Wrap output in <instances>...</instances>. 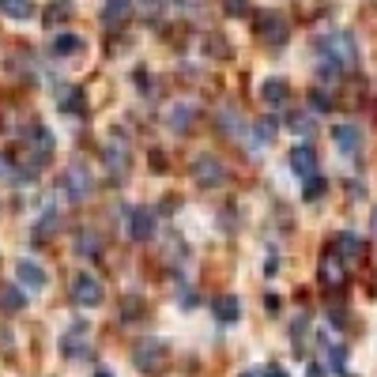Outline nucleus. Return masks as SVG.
I'll use <instances>...</instances> for the list:
<instances>
[{"label":"nucleus","instance_id":"obj_1","mask_svg":"<svg viewBox=\"0 0 377 377\" xmlns=\"http://www.w3.org/2000/svg\"><path fill=\"white\" fill-rule=\"evenodd\" d=\"M317 50H320V57H332L340 68H355L358 64V42H355L351 30H332V34H325L317 42Z\"/></svg>","mask_w":377,"mask_h":377},{"label":"nucleus","instance_id":"obj_2","mask_svg":"<svg viewBox=\"0 0 377 377\" xmlns=\"http://www.w3.org/2000/svg\"><path fill=\"white\" fill-rule=\"evenodd\" d=\"M132 358H136V366H140L147 377H155L159 370H163V363H166V347L155 340V336H143V340H136Z\"/></svg>","mask_w":377,"mask_h":377},{"label":"nucleus","instance_id":"obj_3","mask_svg":"<svg viewBox=\"0 0 377 377\" xmlns=\"http://www.w3.org/2000/svg\"><path fill=\"white\" fill-rule=\"evenodd\" d=\"M256 34L268 45H283L291 38V27H287V19L279 12H256Z\"/></svg>","mask_w":377,"mask_h":377},{"label":"nucleus","instance_id":"obj_4","mask_svg":"<svg viewBox=\"0 0 377 377\" xmlns=\"http://www.w3.org/2000/svg\"><path fill=\"white\" fill-rule=\"evenodd\" d=\"M72 298H76L83 309H94V306H102L106 291H102V283L91 276V272H79V276L72 279Z\"/></svg>","mask_w":377,"mask_h":377},{"label":"nucleus","instance_id":"obj_5","mask_svg":"<svg viewBox=\"0 0 377 377\" xmlns=\"http://www.w3.org/2000/svg\"><path fill=\"white\" fill-rule=\"evenodd\" d=\"M192 178H196V185H204V189L227 185V166H223L215 155H200L196 163H192Z\"/></svg>","mask_w":377,"mask_h":377},{"label":"nucleus","instance_id":"obj_6","mask_svg":"<svg viewBox=\"0 0 377 377\" xmlns=\"http://www.w3.org/2000/svg\"><path fill=\"white\" fill-rule=\"evenodd\" d=\"M128 238L132 242H151V234H155V215L147 212V207H128Z\"/></svg>","mask_w":377,"mask_h":377},{"label":"nucleus","instance_id":"obj_7","mask_svg":"<svg viewBox=\"0 0 377 377\" xmlns=\"http://www.w3.org/2000/svg\"><path fill=\"white\" fill-rule=\"evenodd\" d=\"M317 276H320V283H325L328 291H340V287L347 283V272H343V264H340V253L328 249L325 261H320V268H317Z\"/></svg>","mask_w":377,"mask_h":377},{"label":"nucleus","instance_id":"obj_8","mask_svg":"<svg viewBox=\"0 0 377 377\" xmlns=\"http://www.w3.org/2000/svg\"><path fill=\"white\" fill-rule=\"evenodd\" d=\"M64 181H68V196H72V200H87V196H91V189H94V181H91V174H87L83 163L68 166Z\"/></svg>","mask_w":377,"mask_h":377},{"label":"nucleus","instance_id":"obj_9","mask_svg":"<svg viewBox=\"0 0 377 377\" xmlns=\"http://www.w3.org/2000/svg\"><path fill=\"white\" fill-rule=\"evenodd\" d=\"M128 19H132V0H106V4H102V23H106V30L125 27Z\"/></svg>","mask_w":377,"mask_h":377},{"label":"nucleus","instance_id":"obj_10","mask_svg":"<svg viewBox=\"0 0 377 377\" xmlns=\"http://www.w3.org/2000/svg\"><path fill=\"white\" fill-rule=\"evenodd\" d=\"M332 140L343 155H358V151H363V132H358V125H336Z\"/></svg>","mask_w":377,"mask_h":377},{"label":"nucleus","instance_id":"obj_11","mask_svg":"<svg viewBox=\"0 0 377 377\" xmlns=\"http://www.w3.org/2000/svg\"><path fill=\"white\" fill-rule=\"evenodd\" d=\"M61 351L68 358H87L91 355V347H87V325H76V328H68V332H64V340H61Z\"/></svg>","mask_w":377,"mask_h":377},{"label":"nucleus","instance_id":"obj_12","mask_svg":"<svg viewBox=\"0 0 377 377\" xmlns=\"http://www.w3.org/2000/svg\"><path fill=\"white\" fill-rule=\"evenodd\" d=\"M15 279H19L23 287H30V291H42L45 287V268L34 261H15Z\"/></svg>","mask_w":377,"mask_h":377},{"label":"nucleus","instance_id":"obj_13","mask_svg":"<svg viewBox=\"0 0 377 377\" xmlns=\"http://www.w3.org/2000/svg\"><path fill=\"white\" fill-rule=\"evenodd\" d=\"M291 170L298 174V178H309V174H317V151L309 147V143H298V147L291 151Z\"/></svg>","mask_w":377,"mask_h":377},{"label":"nucleus","instance_id":"obj_14","mask_svg":"<svg viewBox=\"0 0 377 377\" xmlns=\"http://www.w3.org/2000/svg\"><path fill=\"white\" fill-rule=\"evenodd\" d=\"M261 99L268 102V106H283V102L291 99V87H287V79H283V76L264 79V83H261Z\"/></svg>","mask_w":377,"mask_h":377},{"label":"nucleus","instance_id":"obj_15","mask_svg":"<svg viewBox=\"0 0 377 377\" xmlns=\"http://www.w3.org/2000/svg\"><path fill=\"white\" fill-rule=\"evenodd\" d=\"M72 15H76V4H72V0H50V4H45V27H61Z\"/></svg>","mask_w":377,"mask_h":377},{"label":"nucleus","instance_id":"obj_16","mask_svg":"<svg viewBox=\"0 0 377 377\" xmlns=\"http://www.w3.org/2000/svg\"><path fill=\"white\" fill-rule=\"evenodd\" d=\"M192 121H196V106H189V102H181V106L170 110V128L178 136H185L189 128H192Z\"/></svg>","mask_w":377,"mask_h":377},{"label":"nucleus","instance_id":"obj_17","mask_svg":"<svg viewBox=\"0 0 377 377\" xmlns=\"http://www.w3.org/2000/svg\"><path fill=\"white\" fill-rule=\"evenodd\" d=\"M102 159H106V166L117 174V178H121V174L128 170V151H125V143H117V140H114V143H106Z\"/></svg>","mask_w":377,"mask_h":377},{"label":"nucleus","instance_id":"obj_18","mask_svg":"<svg viewBox=\"0 0 377 377\" xmlns=\"http://www.w3.org/2000/svg\"><path fill=\"white\" fill-rule=\"evenodd\" d=\"M332 249L340 253V256H363V238L358 234H336V242H332Z\"/></svg>","mask_w":377,"mask_h":377},{"label":"nucleus","instance_id":"obj_19","mask_svg":"<svg viewBox=\"0 0 377 377\" xmlns=\"http://www.w3.org/2000/svg\"><path fill=\"white\" fill-rule=\"evenodd\" d=\"M215 317L223 320V325H234L238 317H242V306H238V298H215Z\"/></svg>","mask_w":377,"mask_h":377},{"label":"nucleus","instance_id":"obj_20","mask_svg":"<svg viewBox=\"0 0 377 377\" xmlns=\"http://www.w3.org/2000/svg\"><path fill=\"white\" fill-rule=\"evenodd\" d=\"M0 12H4L8 19H30V15H34V4H30V0H0Z\"/></svg>","mask_w":377,"mask_h":377},{"label":"nucleus","instance_id":"obj_21","mask_svg":"<svg viewBox=\"0 0 377 377\" xmlns=\"http://www.w3.org/2000/svg\"><path fill=\"white\" fill-rule=\"evenodd\" d=\"M23 306H27V298H23V291H15V287L8 283L4 291H0V309H4V314H19Z\"/></svg>","mask_w":377,"mask_h":377},{"label":"nucleus","instance_id":"obj_22","mask_svg":"<svg viewBox=\"0 0 377 377\" xmlns=\"http://www.w3.org/2000/svg\"><path fill=\"white\" fill-rule=\"evenodd\" d=\"M276 132H279V121H276V117H261V121L253 125V140H256V143H272V140H276Z\"/></svg>","mask_w":377,"mask_h":377},{"label":"nucleus","instance_id":"obj_23","mask_svg":"<svg viewBox=\"0 0 377 377\" xmlns=\"http://www.w3.org/2000/svg\"><path fill=\"white\" fill-rule=\"evenodd\" d=\"M219 128H223L227 136H238V132H242V117H238L234 106H230V110H219Z\"/></svg>","mask_w":377,"mask_h":377},{"label":"nucleus","instance_id":"obj_24","mask_svg":"<svg viewBox=\"0 0 377 377\" xmlns=\"http://www.w3.org/2000/svg\"><path fill=\"white\" fill-rule=\"evenodd\" d=\"M79 38L76 34H57L53 38V53H57V57H68V53H79Z\"/></svg>","mask_w":377,"mask_h":377},{"label":"nucleus","instance_id":"obj_25","mask_svg":"<svg viewBox=\"0 0 377 377\" xmlns=\"http://www.w3.org/2000/svg\"><path fill=\"white\" fill-rule=\"evenodd\" d=\"M76 249L83 253V256H99V253H102L99 234H94V230H83V234H79V245H76Z\"/></svg>","mask_w":377,"mask_h":377},{"label":"nucleus","instance_id":"obj_26","mask_svg":"<svg viewBox=\"0 0 377 377\" xmlns=\"http://www.w3.org/2000/svg\"><path fill=\"white\" fill-rule=\"evenodd\" d=\"M57 223H61V219H57V212H50V215H45V219L34 227V245H45L42 238H50L53 230H57Z\"/></svg>","mask_w":377,"mask_h":377},{"label":"nucleus","instance_id":"obj_27","mask_svg":"<svg viewBox=\"0 0 377 377\" xmlns=\"http://www.w3.org/2000/svg\"><path fill=\"white\" fill-rule=\"evenodd\" d=\"M325 189H328V181L320 178V174H309V178H306V189H302V196H306V200H317V196H325Z\"/></svg>","mask_w":377,"mask_h":377},{"label":"nucleus","instance_id":"obj_28","mask_svg":"<svg viewBox=\"0 0 377 377\" xmlns=\"http://www.w3.org/2000/svg\"><path fill=\"white\" fill-rule=\"evenodd\" d=\"M328 358H332L328 366H332L336 374H347V351H343L340 343H336V347H328Z\"/></svg>","mask_w":377,"mask_h":377},{"label":"nucleus","instance_id":"obj_29","mask_svg":"<svg viewBox=\"0 0 377 377\" xmlns=\"http://www.w3.org/2000/svg\"><path fill=\"white\" fill-rule=\"evenodd\" d=\"M61 106L68 110V114H72V110H76V114H87V102H83V94H79V87H76V94H64Z\"/></svg>","mask_w":377,"mask_h":377},{"label":"nucleus","instance_id":"obj_30","mask_svg":"<svg viewBox=\"0 0 377 377\" xmlns=\"http://www.w3.org/2000/svg\"><path fill=\"white\" fill-rule=\"evenodd\" d=\"M309 106H314L317 114H328V110H332V94H325V91H314V94H309Z\"/></svg>","mask_w":377,"mask_h":377},{"label":"nucleus","instance_id":"obj_31","mask_svg":"<svg viewBox=\"0 0 377 377\" xmlns=\"http://www.w3.org/2000/svg\"><path fill=\"white\" fill-rule=\"evenodd\" d=\"M287 128H294V132H314V121H309L306 114H291L287 117Z\"/></svg>","mask_w":377,"mask_h":377},{"label":"nucleus","instance_id":"obj_32","mask_svg":"<svg viewBox=\"0 0 377 377\" xmlns=\"http://www.w3.org/2000/svg\"><path fill=\"white\" fill-rule=\"evenodd\" d=\"M223 8H227V15H245V12H249V4H245V0H227Z\"/></svg>","mask_w":377,"mask_h":377},{"label":"nucleus","instance_id":"obj_33","mask_svg":"<svg viewBox=\"0 0 377 377\" xmlns=\"http://www.w3.org/2000/svg\"><path fill=\"white\" fill-rule=\"evenodd\" d=\"M309 377H325V370H320V366H309Z\"/></svg>","mask_w":377,"mask_h":377},{"label":"nucleus","instance_id":"obj_34","mask_svg":"<svg viewBox=\"0 0 377 377\" xmlns=\"http://www.w3.org/2000/svg\"><path fill=\"white\" fill-rule=\"evenodd\" d=\"M238 377H264L261 370H245V374H238Z\"/></svg>","mask_w":377,"mask_h":377},{"label":"nucleus","instance_id":"obj_35","mask_svg":"<svg viewBox=\"0 0 377 377\" xmlns=\"http://www.w3.org/2000/svg\"><path fill=\"white\" fill-rule=\"evenodd\" d=\"M268 377H287L283 370H268Z\"/></svg>","mask_w":377,"mask_h":377},{"label":"nucleus","instance_id":"obj_36","mask_svg":"<svg viewBox=\"0 0 377 377\" xmlns=\"http://www.w3.org/2000/svg\"><path fill=\"white\" fill-rule=\"evenodd\" d=\"M94 377H114V374H106V370H99V374H94Z\"/></svg>","mask_w":377,"mask_h":377},{"label":"nucleus","instance_id":"obj_37","mask_svg":"<svg viewBox=\"0 0 377 377\" xmlns=\"http://www.w3.org/2000/svg\"><path fill=\"white\" fill-rule=\"evenodd\" d=\"M143 4H155V0H143Z\"/></svg>","mask_w":377,"mask_h":377}]
</instances>
